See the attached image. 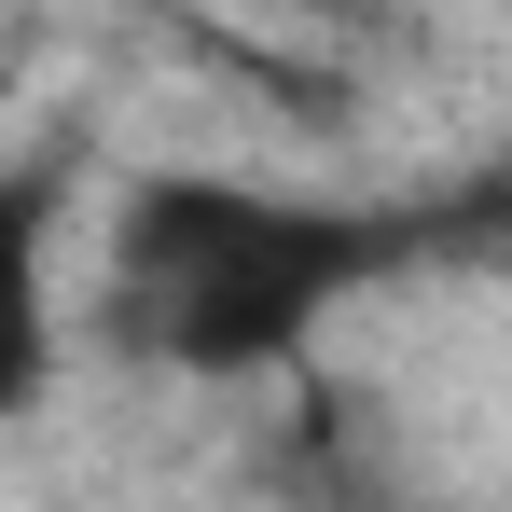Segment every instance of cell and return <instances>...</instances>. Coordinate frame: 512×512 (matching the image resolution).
Wrapping results in <instances>:
<instances>
[{"mask_svg":"<svg viewBox=\"0 0 512 512\" xmlns=\"http://www.w3.org/2000/svg\"><path fill=\"white\" fill-rule=\"evenodd\" d=\"M402 263V222L374 208H305L263 180H139L111 208V333L167 374H263Z\"/></svg>","mask_w":512,"mask_h":512,"instance_id":"1","label":"cell"},{"mask_svg":"<svg viewBox=\"0 0 512 512\" xmlns=\"http://www.w3.org/2000/svg\"><path fill=\"white\" fill-rule=\"evenodd\" d=\"M56 194L70 180L42 167H0V416H28L56 388Z\"/></svg>","mask_w":512,"mask_h":512,"instance_id":"2","label":"cell"}]
</instances>
